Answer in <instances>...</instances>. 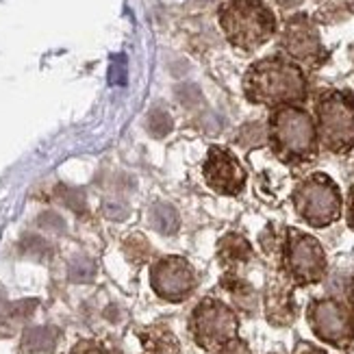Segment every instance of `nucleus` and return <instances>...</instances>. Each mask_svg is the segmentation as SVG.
<instances>
[{"mask_svg":"<svg viewBox=\"0 0 354 354\" xmlns=\"http://www.w3.org/2000/svg\"><path fill=\"white\" fill-rule=\"evenodd\" d=\"M104 215L109 220H115V222H124L129 218V207L124 203H115V200H111V203L104 205Z\"/></svg>","mask_w":354,"mask_h":354,"instance_id":"nucleus-19","label":"nucleus"},{"mask_svg":"<svg viewBox=\"0 0 354 354\" xmlns=\"http://www.w3.org/2000/svg\"><path fill=\"white\" fill-rule=\"evenodd\" d=\"M55 344V333L50 328H33L26 333V346L30 350H50Z\"/></svg>","mask_w":354,"mask_h":354,"instance_id":"nucleus-16","label":"nucleus"},{"mask_svg":"<svg viewBox=\"0 0 354 354\" xmlns=\"http://www.w3.org/2000/svg\"><path fill=\"white\" fill-rule=\"evenodd\" d=\"M322 142L326 148L342 152L354 144V96L328 94L317 104Z\"/></svg>","mask_w":354,"mask_h":354,"instance_id":"nucleus-3","label":"nucleus"},{"mask_svg":"<svg viewBox=\"0 0 354 354\" xmlns=\"http://www.w3.org/2000/svg\"><path fill=\"white\" fill-rule=\"evenodd\" d=\"M94 272H96V268L89 259H76L70 266V279L76 283H87L94 279Z\"/></svg>","mask_w":354,"mask_h":354,"instance_id":"nucleus-18","label":"nucleus"},{"mask_svg":"<svg viewBox=\"0 0 354 354\" xmlns=\"http://www.w3.org/2000/svg\"><path fill=\"white\" fill-rule=\"evenodd\" d=\"M224 33L235 46L257 48L274 33L272 13L259 0H235L220 11Z\"/></svg>","mask_w":354,"mask_h":354,"instance_id":"nucleus-2","label":"nucleus"},{"mask_svg":"<svg viewBox=\"0 0 354 354\" xmlns=\"http://www.w3.org/2000/svg\"><path fill=\"white\" fill-rule=\"evenodd\" d=\"M144 344L152 354H178V344L174 335L165 328H152L144 337Z\"/></svg>","mask_w":354,"mask_h":354,"instance_id":"nucleus-13","label":"nucleus"},{"mask_svg":"<svg viewBox=\"0 0 354 354\" xmlns=\"http://www.w3.org/2000/svg\"><path fill=\"white\" fill-rule=\"evenodd\" d=\"M272 135L276 148L287 157H302L313 150V124L298 109H281L272 118Z\"/></svg>","mask_w":354,"mask_h":354,"instance_id":"nucleus-5","label":"nucleus"},{"mask_svg":"<svg viewBox=\"0 0 354 354\" xmlns=\"http://www.w3.org/2000/svg\"><path fill=\"white\" fill-rule=\"evenodd\" d=\"M348 220H350V226L354 228V187L350 192V211H348Z\"/></svg>","mask_w":354,"mask_h":354,"instance_id":"nucleus-22","label":"nucleus"},{"mask_svg":"<svg viewBox=\"0 0 354 354\" xmlns=\"http://www.w3.org/2000/svg\"><path fill=\"white\" fill-rule=\"evenodd\" d=\"M289 235V270L294 274V279L300 283L319 281L326 268L319 243L309 235L298 233V230H291Z\"/></svg>","mask_w":354,"mask_h":354,"instance_id":"nucleus-9","label":"nucleus"},{"mask_svg":"<svg viewBox=\"0 0 354 354\" xmlns=\"http://www.w3.org/2000/svg\"><path fill=\"white\" fill-rule=\"evenodd\" d=\"M298 354H324V352H322V350H315V348H311V346H300Z\"/></svg>","mask_w":354,"mask_h":354,"instance_id":"nucleus-23","label":"nucleus"},{"mask_svg":"<svg viewBox=\"0 0 354 354\" xmlns=\"http://www.w3.org/2000/svg\"><path fill=\"white\" fill-rule=\"evenodd\" d=\"M148 222L150 226L161 235H174L178 230V213L172 205L167 203H157L152 205L148 211Z\"/></svg>","mask_w":354,"mask_h":354,"instance_id":"nucleus-12","label":"nucleus"},{"mask_svg":"<svg viewBox=\"0 0 354 354\" xmlns=\"http://www.w3.org/2000/svg\"><path fill=\"white\" fill-rule=\"evenodd\" d=\"M205 178L215 192L237 194L243 187L245 174L239 161L224 148H211L205 163Z\"/></svg>","mask_w":354,"mask_h":354,"instance_id":"nucleus-10","label":"nucleus"},{"mask_svg":"<svg viewBox=\"0 0 354 354\" xmlns=\"http://www.w3.org/2000/svg\"><path fill=\"white\" fill-rule=\"evenodd\" d=\"M218 354H250V352H248V348H245V344H241V342H228L226 346L220 348Z\"/></svg>","mask_w":354,"mask_h":354,"instance_id":"nucleus-21","label":"nucleus"},{"mask_svg":"<svg viewBox=\"0 0 354 354\" xmlns=\"http://www.w3.org/2000/svg\"><path fill=\"white\" fill-rule=\"evenodd\" d=\"M268 317L274 324H289L294 319V302H291L289 291L285 289H270L268 294Z\"/></svg>","mask_w":354,"mask_h":354,"instance_id":"nucleus-11","label":"nucleus"},{"mask_svg":"<svg viewBox=\"0 0 354 354\" xmlns=\"http://www.w3.org/2000/svg\"><path fill=\"white\" fill-rule=\"evenodd\" d=\"M309 319L315 335L337 348H346L354 339V324L350 313L335 300H317L309 309Z\"/></svg>","mask_w":354,"mask_h":354,"instance_id":"nucleus-8","label":"nucleus"},{"mask_svg":"<svg viewBox=\"0 0 354 354\" xmlns=\"http://www.w3.org/2000/svg\"><path fill=\"white\" fill-rule=\"evenodd\" d=\"M150 285L163 300L178 302L187 298L196 287L192 266L180 257H167L157 261L150 270Z\"/></svg>","mask_w":354,"mask_h":354,"instance_id":"nucleus-7","label":"nucleus"},{"mask_svg":"<svg viewBox=\"0 0 354 354\" xmlns=\"http://www.w3.org/2000/svg\"><path fill=\"white\" fill-rule=\"evenodd\" d=\"M124 252L133 263H144L150 254V245L142 235H131L124 243Z\"/></svg>","mask_w":354,"mask_h":354,"instance_id":"nucleus-15","label":"nucleus"},{"mask_svg":"<svg viewBox=\"0 0 354 354\" xmlns=\"http://www.w3.org/2000/svg\"><path fill=\"white\" fill-rule=\"evenodd\" d=\"M70 354H104V350H102L96 342L85 339V342H79V344H76V346L72 348Z\"/></svg>","mask_w":354,"mask_h":354,"instance_id":"nucleus-20","label":"nucleus"},{"mask_svg":"<svg viewBox=\"0 0 354 354\" xmlns=\"http://www.w3.org/2000/svg\"><path fill=\"white\" fill-rule=\"evenodd\" d=\"M348 294H350V302H352V306H354V279H352V283H350Z\"/></svg>","mask_w":354,"mask_h":354,"instance_id":"nucleus-24","label":"nucleus"},{"mask_svg":"<svg viewBox=\"0 0 354 354\" xmlns=\"http://www.w3.org/2000/svg\"><path fill=\"white\" fill-rule=\"evenodd\" d=\"M296 205L302 218L315 226H324L333 222L339 213V196H337L335 185L326 176H313L300 187Z\"/></svg>","mask_w":354,"mask_h":354,"instance_id":"nucleus-6","label":"nucleus"},{"mask_svg":"<svg viewBox=\"0 0 354 354\" xmlns=\"http://www.w3.org/2000/svg\"><path fill=\"white\" fill-rule=\"evenodd\" d=\"M220 254L224 261H230V263H235V261H245L250 257V245L239 235H226L220 241Z\"/></svg>","mask_w":354,"mask_h":354,"instance_id":"nucleus-14","label":"nucleus"},{"mask_svg":"<svg viewBox=\"0 0 354 354\" xmlns=\"http://www.w3.org/2000/svg\"><path fill=\"white\" fill-rule=\"evenodd\" d=\"M148 129L155 137H163L172 131V118L167 115L165 111H152L150 118H148Z\"/></svg>","mask_w":354,"mask_h":354,"instance_id":"nucleus-17","label":"nucleus"},{"mask_svg":"<svg viewBox=\"0 0 354 354\" xmlns=\"http://www.w3.org/2000/svg\"><path fill=\"white\" fill-rule=\"evenodd\" d=\"M245 91L257 102L302 100L304 81L296 66L281 59H266L250 68L245 79Z\"/></svg>","mask_w":354,"mask_h":354,"instance_id":"nucleus-1","label":"nucleus"},{"mask_svg":"<svg viewBox=\"0 0 354 354\" xmlns=\"http://www.w3.org/2000/svg\"><path fill=\"white\" fill-rule=\"evenodd\" d=\"M192 335L200 348L215 350L233 342L237 333V317L220 300L200 302L192 313Z\"/></svg>","mask_w":354,"mask_h":354,"instance_id":"nucleus-4","label":"nucleus"}]
</instances>
